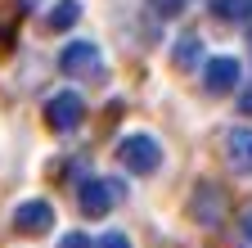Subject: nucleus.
Listing matches in <instances>:
<instances>
[{
  "mask_svg": "<svg viewBox=\"0 0 252 248\" xmlns=\"http://www.w3.org/2000/svg\"><path fill=\"white\" fill-rule=\"evenodd\" d=\"M117 158H122L126 172H135V176H153L158 167H162V144H158L149 131H131V136H122Z\"/></svg>",
  "mask_w": 252,
  "mask_h": 248,
  "instance_id": "obj_1",
  "label": "nucleus"
},
{
  "mask_svg": "<svg viewBox=\"0 0 252 248\" xmlns=\"http://www.w3.org/2000/svg\"><path fill=\"white\" fill-rule=\"evenodd\" d=\"M59 68L68 72V77L94 81V77H99V68H104V54H99V45H94V41H68V45L59 50Z\"/></svg>",
  "mask_w": 252,
  "mask_h": 248,
  "instance_id": "obj_2",
  "label": "nucleus"
},
{
  "mask_svg": "<svg viewBox=\"0 0 252 248\" xmlns=\"http://www.w3.org/2000/svg\"><path fill=\"white\" fill-rule=\"evenodd\" d=\"M45 122H50V131H77L86 122V100L77 90H59V95L45 100Z\"/></svg>",
  "mask_w": 252,
  "mask_h": 248,
  "instance_id": "obj_3",
  "label": "nucleus"
},
{
  "mask_svg": "<svg viewBox=\"0 0 252 248\" xmlns=\"http://www.w3.org/2000/svg\"><path fill=\"white\" fill-rule=\"evenodd\" d=\"M117 199H122L117 180H99V176H90L81 190H77V203H81V212H86V216H108Z\"/></svg>",
  "mask_w": 252,
  "mask_h": 248,
  "instance_id": "obj_4",
  "label": "nucleus"
},
{
  "mask_svg": "<svg viewBox=\"0 0 252 248\" xmlns=\"http://www.w3.org/2000/svg\"><path fill=\"white\" fill-rule=\"evenodd\" d=\"M239 59H230V54H216V59H207L203 64V90L207 95H230V90L239 86Z\"/></svg>",
  "mask_w": 252,
  "mask_h": 248,
  "instance_id": "obj_5",
  "label": "nucleus"
},
{
  "mask_svg": "<svg viewBox=\"0 0 252 248\" xmlns=\"http://www.w3.org/2000/svg\"><path fill=\"white\" fill-rule=\"evenodd\" d=\"M189 216H194L198 226H216L220 216H225V194H220L212 180H198L194 199H189Z\"/></svg>",
  "mask_w": 252,
  "mask_h": 248,
  "instance_id": "obj_6",
  "label": "nucleus"
},
{
  "mask_svg": "<svg viewBox=\"0 0 252 248\" xmlns=\"http://www.w3.org/2000/svg\"><path fill=\"white\" fill-rule=\"evenodd\" d=\"M50 226H54V208L45 199H27V203L14 208V230L18 235H45Z\"/></svg>",
  "mask_w": 252,
  "mask_h": 248,
  "instance_id": "obj_7",
  "label": "nucleus"
},
{
  "mask_svg": "<svg viewBox=\"0 0 252 248\" xmlns=\"http://www.w3.org/2000/svg\"><path fill=\"white\" fill-rule=\"evenodd\" d=\"M225 158L239 176H252V127H234L225 136Z\"/></svg>",
  "mask_w": 252,
  "mask_h": 248,
  "instance_id": "obj_8",
  "label": "nucleus"
},
{
  "mask_svg": "<svg viewBox=\"0 0 252 248\" xmlns=\"http://www.w3.org/2000/svg\"><path fill=\"white\" fill-rule=\"evenodd\" d=\"M171 64H176V68H198V64H203V41H198L194 32L180 36V41L171 45Z\"/></svg>",
  "mask_w": 252,
  "mask_h": 248,
  "instance_id": "obj_9",
  "label": "nucleus"
},
{
  "mask_svg": "<svg viewBox=\"0 0 252 248\" xmlns=\"http://www.w3.org/2000/svg\"><path fill=\"white\" fill-rule=\"evenodd\" d=\"M77 18H81V0H59L45 23H50V32H68V27H77Z\"/></svg>",
  "mask_w": 252,
  "mask_h": 248,
  "instance_id": "obj_10",
  "label": "nucleus"
},
{
  "mask_svg": "<svg viewBox=\"0 0 252 248\" xmlns=\"http://www.w3.org/2000/svg\"><path fill=\"white\" fill-rule=\"evenodd\" d=\"M243 14H248V0H212V18H220V23H234Z\"/></svg>",
  "mask_w": 252,
  "mask_h": 248,
  "instance_id": "obj_11",
  "label": "nucleus"
},
{
  "mask_svg": "<svg viewBox=\"0 0 252 248\" xmlns=\"http://www.w3.org/2000/svg\"><path fill=\"white\" fill-rule=\"evenodd\" d=\"M149 5L162 14V18H176V14H185V0H149Z\"/></svg>",
  "mask_w": 252,
  "mask_h": 248,
  "instance_id": "obj_12",
  "label": "nucleus"
},
{
  "mask_svg": "<svg viewBox=\"0 0 252 248\" xmlns=\"http://www.w3.org/2000/svg\"><path fill=\"white\" fill-rule=\"evenodd\" d=\"M234 244H239V248H252V212H243V221H239V230H234Z\"/></svg>",
  "mask_w": 252,
  "mask_h": 248,
  "instance_id": "obj_13",
  "label": "nucleus"
},
{
  "mask_svg": "<svg viewBox=\"0 0 252 248\" xmlns=\"http://www.w3.org/2000/svg\"><path fill=\"white\" fill-rule=\"evenodd\" d=\"M94 248H131V239H126L122 230H108V235H104L99 244H94Z\"/></svg>",
  "mask_w": 252,
  "mask_h": 248,
  "instance_id": "obj_14",
  "label": "nucleus"
},
{
  "mask_svg": "<svg viewBox=\"0 0 252 248\" xmlns=\"http://www.w3.org/2000/svg\"><path fill=\"white\" fill-rule=\"evenodd\" d=\"M59 248H90V239L81 235V230H72V235H63V244Z\"/></svg>",
  "mask_w": 252,
  "mask_h": 248,
  "instance_id": "obj_15",
  "label": "nucleus"
},
{
  "mask_svg": "<svg viewBox=\"0 0 252 248\" xmlns=\"http://www.w3.org/2000/svg\"><path fill=\"white\" fill-rule=\"evenodd\" d=\"M239 113H248V117H252V81L239 90Z\"/></svg>",
  "mask_w": 252,
  "mask_h": 248,
  "instance_id": "obj_16",
  "label": "nucleus"
},
{
  "mask_svg": "<svg viewBox=\"0 0 252 248\" xmlns=\"http://www.w3.org/2000/svg\"><path fill=\"white\" fill-rule=\"evenodd\" d=\"M248 50H252V32H248Z\"/></svg>",
  "mask_w": 252,
  "mask_h": 248,
  "instance_id": "obj_17",
  "label": "nucleus"
},
{
  "mask_svg": "<svg viewBox=\"0 0 252 248\" xmlns=\"http://www.w3.org/2000/svg\"><path fill=\"white\" fill-rule=\"evenodd\" d=\"M248 9H252V0H248Z\"/></svg>",
  "mask_w": 252,
  "mask_h": 248,
  "instance_id": "obj_18",
  "label": "nucleus"
}]
</instances>
